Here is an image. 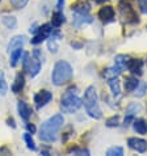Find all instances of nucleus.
Instances as JSON below:
<instances>
[{"mask_svg":"<svg viewBox=\"0 0 147 156\" xmlns=\"http://www.w3.org/2000/svg\"><path fill=\"white\" fill-rule=\"evenodd\" d=\"M108 0H95V3L96 4H102V3H106Z\"/></svg>","mask_w":147,"mask_h":156,"instance_id":"obj_41","label":"nucleus"},{"mask_svg":"<svg viewBox=\"0 0 147 156\" xmlns=\"http://www.w3.org/2000/svg\"><path fill=\"white\" fill-rule=\"evenodd\" d=\"M11 55V60H9V64H11V67H16L17 66V63L21 60V57L24 55V50H23V47H20V49H16L13 50L12 53H9Z\"/></svg>","mask_w":147,"mask_h":156,"instance_id":"obj_23","label":"nucleus"},{"mask_svg":"<svg viewBox=\"0 0 147 156\" xmlns=\"http://www.w3.org/2000/svg\"><path fill=\"white\" fill-rule=\"evenodd\" d=\"M27 129H28V133L30 134H36V126H34L33 123H27Z\"/></svg>","mask_w":147,"mask_h":156,"instance_id":"obj_35","label":"nucleus"},{"mask_svg":"<svg viewBox=\"0 0 147 156\" xmlns=\"http://www.w3.org/2000/svg\"><path fill=\"white\" fill-rule=\"evenodd\" d=\"M24 87H25V75H24V72H19L15 77V81L12 84L11 89L15 94H19L20 92H23Z\"/></svg>","mask_w":147,"mask_h":156,"instance_id":"obj_15","label":"nucleus"},{"mask_svg":"<svg viewBox=\"0 0 147 156\" xmlns=\"http://www.w3.org/2000/svg\"><path fill=\"white\" fill-rule=\"evenodd\" d=\"M68 154H72V155H79V156H89V151L87 148H80V147H72L67 151Z\"/></svg>","mask_w":147,"mask_h":156,"instance_id":"obj_27","label":"nucleus"},{"mask_svg":"<svg viewBox=\"0 0 147 156\" xmlns=\"http://www.w3.org/2000/svg\"><path fill=\"white\" fill-rule=\"evenodd\" d=\"M105 126L106 127H117V126H120V115H112L110 118H108L106 122H105Z\"/></svg>","mask_w":147,"mask_h":156,"instance_id":"obj_29","label":"nucleus"},{"mask_svg":"<svg viewBox=\"0 0 147 156\" xmlns=\"http://www.w3.org/2000/svg\"><path fill=\"white\" fill-rule=\"evenodd\" d=\"M138 7L143 15H147V0H138Z\"/></svg>","mask_w":147,"mask_h":156,"instance_id":"obj_34","label":"nucleus"},{"mask_svg":"<svg viewBox=\"0 0 147 156\" xmlns=\"http://www.w3.org/2000/svg\"><path fill=\"white\" fill-rule=\"evenodd\" d=\"M32 135L33 134H30V133L24 134V140L27 143V147L30 151H37V146H36V143H34V139H33Z\"/></svg>","mask_w":147,"mask_h":156,"instance_id":"obj_26","label":"nucleus"},{"mask_svg":"<svg viewBox=\"0 0 147 156\" xmlns=\"http://www.w3.org/2000/svg\"><path fill=\"white\" fill-rule=\"evenodd\" d=\"M41 155L49 156V155H50V151H49V150H42V151H41Z\"/></svg>","mask_w":147,"mask_h":156,"instance_id":"obj_40","label":"nucleus"},{"mask_svg":"<svg viewBox=\"0 0 147 156\" xmlns=\"http://www.w3.org/2000/svg\"><path fill=\"white\" fill-rule=\"evenodd\" d=\"M7 92H8V84L5 81L3 71H0V94H2V96H5Z\"/></svg>","mask_w":147,"mask_h":156,"instance_id":"obj_28","label":"nucleus"},{"mask_svg":"<svg viewBox=\"0 0 147 156\" xmlns=\"http://www.w3.org/2000/svg\"><path fill=\"white\" fill-rule=\"evenodd\" d=\"M71 46L75 47V49H81V43L79 42H71Z\"/></svg>","mask_w":147,"mask_h":156,"instance_id":"obj_39","label":"nucleus"},{"mask_svg":"<svg viewBox=\"0 0 147 156\" xmlns=\"http://www.w3.org/2000/svg\"><path fill=\"white\" fill-rule=\"evenodd\" d=\"M17 112H19V115L21 117V119H24L25 122H28L32 117V108L28 105V102H25L24 100H20L17 102Z\"/></svg>","mask_w":147,"mask_h":156,"instance_id":"obj_13","label":"nucleus"},{"mask_svg":"<svg viewBox=\"0 0 147 156\" xmlns=\"http://www.w3.org/2000/svg\"><path fill=\"white\" fill-rule=\"evenodd\" d=\"M133 129L137 134L141 135H146L147 134V121L143 118H138L133 121Z\"/></svg>","mask_w":147,"mask_h":156,"instance_id":"obj_20","label":"nucleus"},{"mask_svg":"<svg viewBox=\"0 0 147 156\" xmlns=\"http://www.w3.org/2000/svg\"><path fill=\"white\" fill-rule=\"evenodd\" d=\"M97 17L102 24H110L116 20V12L112 5H104L97 12Z\"/></svg>","mask_w":147,"mask_h":156,"instance_id":"obj_9","label":"nucleus"},{"mask_svg":"<svg viewBox=\"0 0 147 156\" xmlns=\"http://www.w3.org/2000/svg\"><path fill=\"white\" fill-rule=\"evenodd\" d=\"M108 156H122L124 155V148L122 147H110L106 151Z\"/></svg>","mask_w":147,"mask_h":156,"instance_id":"obj_31","label":"nucleus"},{"mask_svg":"<svg viewBox=\"0 0 147 156\" xmlns=\"http://www.w3.org/2000/svg\"><path fill=\"white\" fill-rule=\"evenodd\" d=\"M135 90H137V92L134 93V94H135L137 97L145 96V93L147 92V84H146V83H141V81H139V85L137 87V89H135Z\"/></svg>","mask_w":147,"mask_h":156,"instance_id":"obj_32","label":"nucleus"},{"mask_svg":"<svg viewBox=\"0 0 147 156\" xmlns=\"http://www.w3.org/2000/svg\"><path fill=\"white\" fill-rule=\"evenodd\" d=\"M63 5H64V0H58V3H57V9H58V11H62Z\"/></svg>","mask_w":147,"mask_h":156,"instance_id":"obj_37","label":"nucleus"},{"mask_svg":"<svg viewBox=\"0 0 147 156\" xmlns=\"http://www.w3.org/2000/svg\"><path fill=\"white\" fill-rule=\"evenodd\" d=\"M129 59H130V57H129V55L120 54V55H117V57L114 58V64H113V66H114L116 68H117L118 71L122 72L124 70H126V68H127Z\"/></svg>","mask_w":147,"mask_h":156,"instance_id":"obj_18","label":"nucleus"},{"mask_svg":"<svg viewBox=\"0 0 147 156\" xmlns=\"http://www.w3.org/2000/svg\"><path fill=\"white\" fill-rule=\"evenodd\" d=\"M120 12L122 17L125 19L127 24H138L139 23V19H138V15L135 13V11H134V8L131 7V4L127 2V0H122V2L120 3Z\"/></svg>","mask_w":147,"mask_h":156,"instance_id":"obj_6","label":"nucleus"},{"mask_svg":"<svg viewBox=\"0 0 147 156\" xmlns=\"http://www.w3.org/2000/svg\"><path fill=\"white\" fill-rule=\"evenodd\" d=\"M33 100H34V105H36V109L40 110L41 108L46 106L47 104H49L51 100H53V93L50 92V90H40V92H37L36 94L33 96Z\"/></svg>","mask_w":147,"mask_h":156,"instance_id":"obj_8","label":"nucleus"},{"mask_svg":"<svg viewBox=\"0 0 147 156\" xmlns=\"http://www.w3.org/2000/svg\"><path fill=\"white\" fill-rule=\"evenodd\" d=\"M71 9L74 13H83V15H89L91 12V4L85 0H81V2H77L75 4L71 5Z\"/></svg>","mask_w":147,"mask_h":156,"instance_id":"obj_16","label":"nucleus"},{"mask_svg":"<svg viewBox=\"0 0 147 156\" xmlns=\"http://www.w3.org/2000/svg\"><path fill=\"white\" fill-rule=\"evenodd\" d=\"M127 146H129V148L137 151L139 154L147 152V140L142 139V138H129Z\"/></svg>","mask_w":147,"mask_h":156,"instance_id":"obj_11","label":"nucleus"},{"mask_svg":"<svg viewBox=\"0 0 147 156\" xmlns=\"http://www.w3.org/2000/svg\"><path fill=\"white\" fill-rule=\"evenodd\" d=\"M51 32H53L51 24H44L41 27H37V29H34V32H33V37L30 40V43L32 45H40V43L46 41L50 37Z\"/></svg>","mask_w":147,"mask_h":156,"instance_id":"obj_5","label":"nucleus"},{"mask_svg":"<svg viewBox=\"0 0 147 156\" xmlns=\"http://www.w3.org/2000/svg\"><path fill=\"white\" fill-rule=\"evenodd\" d=\"M2 24L9 30H15L17 28V19L15 16H3Z\"/></svg>","mask_w":147,"mask_h":156,"instance_id":"obj_24","label":"nucleus"},{"mask_svg":"<svg viewBox=\"0 0 147 156\" xmlns=\"http://www.w3.org/2000/svg\"><path fill=\"white\" fill-rule=\"evenodd\" d=\"M66 23V17H64L63 12L62 11H55L53 16H51V27H53L54 29H59L60 27H62V24Z\"/></svg>","mask_w":147,"mask_h":156,"instance_id":"obj_19","label":"nucleus"},{"mask_svg":"<svg viewBox=\"0 0 147 156\" xmlns=\"http://www.w3.org/2000/svg\"><path fill=\"white\" fill-rule=\"evenodd\" d=\"M7 123H8V126H11L12 129H16V122H15L13 118H8L7 119Z\"/></svg>","mask_w":147,"mask_h":156,"instance_id":"obj_36","label":"nucleus"},{"mask_svg":"<svg viewBox=\"0 0 147 156\" xmlns=\"http://www.w3.org/2000/svg\"><path fill=\"white\" fill-rule=\"evenodd\" d=\"M74 76V70L72 66L67 60H58L54 64L53 72H51V81L54 85L60 87L63 84L68 83Z\"/></svg>","mask_w":147,"mask_h":156,"instance_id":"obj_4","label":"nucleus"},{"mask_svg":"<svg viewBox=\"0 0 147 156\" xmlns=\"http://www.w3.org/2000/svg\"><path fill=\"white\" fill-rule=\"evenodd\" d=\"M29 66H30V54L24 53V57H23V70H24V72H29Z\"/></svg>","mask_w":147,"mask_h":156,"instance_id":"obj_33","label":"nucleus"},{"mask_svg":"<svg viewBox=\"0 0 147 156\" xmlns=\"http://www.w3.org/2000/svg\"><path fill=\"white\" fill-rule=\"evenodd\" d=\"M125 90L126 92H134L137 89V87L139 85V80L137 79L135 75H130V76H126L125 77Z\"/></svg>","mask_w":147,"mask_h":156,"instance_id":"obj_21","label":"nucleus"},{"mask_svg":"<svg viewBox=\"0 0 147 156\" xmlns=\"http://www.w3.org/2000/svg\"><path fill=\"white\" fill-rule=\"evenodd\" d=\"M81 105H83V100L79 97V92H77L76 87H70L60 97V109L64 113H75L80 109Z\"/></svg>","mask_w":147,"mask_h":156,"instance_id":"obj_3","label":"nucleus"},{"mask_svg":"<svg viewBox=\"0 0 147 156\" xmlns=\"http://www.w3.org/2000/svg\"><path fill=\"white\" fill-rule=\"evenodd\" d=\"M42 68V51L40 49H34L30 58V66H29V75L30 77H36L41 72Z\"/></svg>","mask_w":147,"mask_h":156,"instance_id":"obj_7","label":"nucleus"},{"mask_svg":"<svg viewBox=\"0 0 147 156\" xmlns=\"http://www.w3.org/2000/svg\"><path fill=\"white\" fill-rule=\"evenodd\" d=\"M2 2H3V0H0V3H2Z\"/></svg>","mask_w":147,"mask_h":156,"instance_id":"obj_42","label":"nucleus"},{"mask_svg":"<svg viewBox=\"0 0 147 156\" xmlns=\"http://www.w3.org/2000/svg\"><path fill=\"white\" fill-rule=\"evenodd\" d=\"M11 5L15 8V9H23V8L27 7V4L29 3V0H9Z\"/></svg>","mask_w":147,"mask_h":156,"instance_id":"obj_30","label":"nucleus"},{"mask_svg":"<svg viewBox=\"0 0 147 156\" xmlns=\"http://www.w3.org/2000/svg\"><path fill=\"white\" fill-rule=\"evenodd\" d=\"M141 109H142V106L139 105V104H137V102H133V104H130V105L127 106L126 115H125V119H124V126L125 127H129L133 123V121L135 119L137 113H139Z\"/></svg>","mask_w":147,"mask_h":156,"instance_id":"obj_10","label":"nucleus"},{"mask_svg":"<svg viewBox=\"0 0 147 156\" xmlns=\"http://www.w3.org/2000/svg\"><path fill=\"white\" fill-rule=\"evenodd\" d=\"M25 36H16L11 40V42L8 43V54L12 53L16 49H20V47H24L25 45Z\"/></svg>","mask_w":147,"mask_h":156,"instance_id":"obj_17","label":"nucleus"},{"mask_svg":"<svg viewBox=\"0 0 147 156\" xmlns=\"http://www.w3.org/2000/svg\"><path fill=\"white\" fill-rule=\"evenodd\" d=\"M83 105L84 109L87 112V114L93 119H101L102 118V110L99 104V97L96 88L93 85H89L84 92L83 97Z\"/></svg>","mask_w":147,"mask_h":156,"instance_id":"obj_2","label":"nucleus"},{"mask_svg":"<svg viewBox=\"0 0 147 156\" xmlns=\"http://www.w3.org/2000/svg\"><path fill=\"white\" fill-rule=\"evenodd\" d=\"M121 73H122V72L118 71L117 68H116V67L113 66V67H109V68H106V70H104L102 76L108 80V79H113V77H118V76L121 75Z\"/></svg>","mask_w":147,"mask_h":156,"instance_id":"obj_25","label":"nucleus"},{"mask_svg":"<svg viewBox=\"0 0 147 156\" xmlns=\"http://www.w3.org/2000/svg\"><path fill=\"white\" fill-rule=\"evenodd\" d=\"M0 154H7V155H11V151L7 148V147H3V148H0Z\"/></svg>","mask_w":147,"mask_h":156,"instance_id":"obj_38","label":"nucleus"},{"mask_svg":"<svg viewBox=\"0 0 147 156\" xmlns=\"http://www.w3.org/2000/svg\"><path fill=\"white\" fill-rule=\"evenodd\" d=\"M143 60L142 59H129V63H127V70L131 72V75H137V76H141L143 73Z\"/></svg>","mask_w":147,"mask_h":156,"instance_id":"obj_12","label":"nucleus"},{"mask_svg":"<svg viewBox=\"0 0 147 156\" xmlns=\"http://www.w3.org/2000/svg\"><path fill=\"white\" fill-rule=\"evenodd\" d=\"M108 85L112 90L114 97H120L121 96V88H120V80L118 77H113V79H108Z\"/></svg>","mask_w":147,"mask_h":156,"instance_id":"obj_22","label":"nucleus"},{"mask_svg":"<svg viewBox=\"0 0 147 156\" xmlns=\"http://www.w3.org/2000/svg\"><path fill=\"white\" fill-rule=\"evenodd\" d=\"M93 23V19L92 16L89 15H83V13H74V20H72V25L75 28H81L83 25H87V24H92Z\"/></svg>","mask_w":147,"mask_h":156,"instance_id":"obj_14","label":"nucleus"},{"mask_svg":"<svg viewBox=\"0 0 147 156\" xmlns=\"http://www.w3.org/2000/svg\"><path fill=\"white\" fill-rule=\"evenodd\" d=\"M63 123H64V117L62 114H55L53 117H50L47 121H45L41 125V130H40L41 140H44L46 143L55 142L58 138V133L62 129Z\"/></svg>","mask_w":147,"mask_h":156,"instance_id":"obj_1","label":"nucleus"}]
</instances>
